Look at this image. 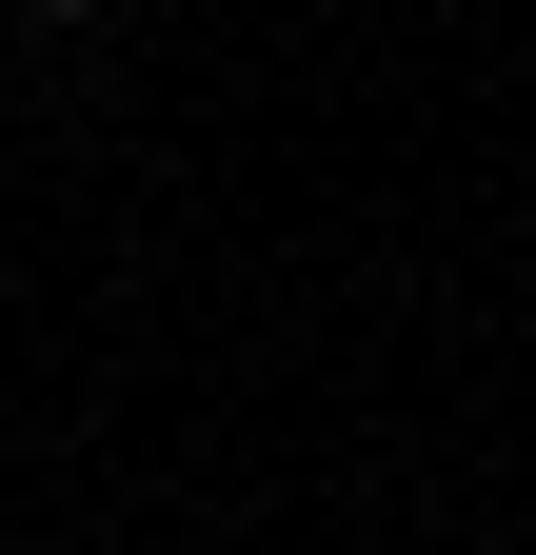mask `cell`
<instances>
[{"instance_id": "6da1fadb", "label": "cell", "mask_w": 536, "mask_h": 555, "mask_svg": "<svg viewBox=\"0 0 536 555\" xmlns=\"http://www.w3.org/2000/svg\"><path fill=\"white\" fill-rule=\"evenodd\" d=\"M21 21H100V0H21Z\"/></svg>"}]
</instances>
